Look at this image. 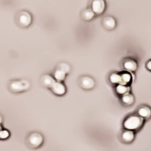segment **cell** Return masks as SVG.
Here are the masks:
<instances>
[{
    "label": "cell",
    "instance_id": "cell-1",
    "mask_svg": "<svg viewBox=\"0 0 151 151\" xmlns=\"http://www.w3.org/2000/svg\"><path fill=\"white\" fill-rule=\"evenodd\" d=\"M31 84L27 79H16L12 80L9 84V89L11 92L20 93L29 91Z\"/></svg>",
    "mask_w": 151,
    "mask_h": 151
},
{
    "label": "cell",
    "instance_id": "cell-2",
    "mask_svg": "<svg viewBox=\"0 0 151 151\" xmlns=\"http://www.w3.org/2000/svg\"><path fill=\"white\" fill-rule=\"evenodd\" d=\"M45 142L44 135L38 131H33L29 133L26 138L27 145L32 149H37L43 146Z\"/></svg>",
    "mask_w": 151,
    "mask_h": 151
},
{
    "label": "cell",
    "instance_id": "cell-3",
    "mask_svg": "<svg viewBox=\"0 0 151 151\" xmlns=\"http://www.w3.org/2000/svg\"><path fill=\"white\" fill-rule=\"evenodd\" d=\"M144 119L138 115H131L124 122L123 126L126 130L134 131L139 129L143 126Z\"/></svg>",
    "mask_w": 151,
    "mask_h": 151
},
{
    "label": "cell",
    "instance_id": "cell-4",
    "mask_svg": "<svg viewBox=\"0 0 151 151\" xmlns=\"http://www.w3.org/2000/svg\"><path fill=\"white\" fill-rule=\"evenodd\" d=\"M17 22L18 25L21 27L28 28L32 23V15L26 10L20 11L17 14Z\"/></svg>",
    "mask_w": 151,
    "mask_h": 151
},
{
    "label": "cell",
    "instance_id": "cell-5",
    "mask_svg": "<svg viewBox=\"0 0 151 151\" xmlns=\"http://www.w3.org/2000/svg\"><path fill=\"white\" fill-rule=\"evenodd\" d=\"M79 86L86 91L92 90L96 86V82L92 77L89 76H83L78 80Z\"/></svg>",
    "mask_w": 151,
    "mask_h": 151
},
{
    "label": "cell",
    "instance_id": "cell-6",
    "mask_svg": "<svg viewBox=\"0 0 151 151\" xmlns=\"http://www.w3.org/2000/svg\"><path fill=\"white\" fill-rule=\"evenodd\" d=\"M106 1L103 0H94L91 3V8L97 15L103 14L106 10Z\"/></svg>",
    "mask_w": 151,
    "mask_h": 151
},
{
    "label": "cell",
    "instance_id": "cell-7",
    "mask_svg": "<svg viewBox=\"0 0 151 151\" xmlns=\"http://www.w3.org/2000/svg\"><path fill=\"white\" fill-rule=\"evenodd\" d=\"M50 90L54 94L57 96H64L67 92V87L63 82L57 81L54 84Z\"/></svg>",
    "mask_w": 151,
    "mask_h": 151
},
{
    "label": "cell",
    "instance_id": "cell-8",
    "mask_svg": "<svg viewBox=\"0 0 151 151\" xmlns=\"http://www.w3.org/2000/svg\"><path fill=\"white\" fill-rule=\"evenodd\" d=\"M102 24L106 29L112 30L116 27V20L113 17L107 16L102 19Z\"/></svg>",
    "mask_w": 151,
    "mask_h": 151
},
{
    "label": "cell",
    "instance_id": "cell-9",
    "mask_svg": "<svg viewBox=\"0 0 151 151\" xmlns=\"http://www.w3.org/2000/svg\"><path fill=\"white\" fill-rule=\"evenodd\" d=\"M56 82L54 77L49 74H45L41 76L40 82L44 87L50 90L54 84Z\"/></svg>",
    "mask_w": 151,
    "mask_h": 151
},
{
    "label": "cell",
    "instance_id": "cell-10",
    "mask_svg": "<svg viewBox=\"0 0 151 151\" xmlns=\"http://www.w3.org/2000/svg\"><path fill=\"white\" fill-rule=\"evenodd\" d=\"M138 115L144 119H148L151 117V108L146 105H143L139 108Z\"/></svg>",
    "mask_w": 151,
    "mask_h": 151
},
{
    "label": "cell",
    "instance_id": "cell-11",
    "mask_svg": "<svg viewBox=\"0 0 151 151\" xmlns=\"http://www.w3.org/2000/svg\"><path fill=\"white\" fill-rule=\"evenodd\" d=\"M123 66L128 71H135L137 69V63L133 59H126L123 63Z\"/></svg>",
    "mask_w": 151,
    "mask_h": 151
},
{
    "label": "cell",
    "instance_id": "cell-12",
    "mask_svg": "<svg viewBox=\"0 0 151 151\" xmlns=\"http://www.w3.org/2000/svg\"><path fill=\"white\" fill-rule=\"evenodd\" d=\"M135 133L133 131L125 130L122 133L121 137L122 140L126 143H130L135 139Z\"/></svg>",
    "mask_w": 151,
    "mask_h": 151
},
{
    "label": "cell",
    "instance_id": "cell-13",
    "mask_svg": "<svg viewBox=\"0 0 151 151\" xmlns=\"http://www.w3.org/2000/svg\"><path fill=\"white\" fill-rule=\"evenodd\" d=\"M68 74L60 69L56 67L53 73V76L57 82H63Z\"/></svg>",
    "mask_w": 151,
    "mask_h": 151
},
{
    "label": "cell",
    "instance_id": "cell-14",
    "mask_svg": "<svg viewBox=\"0 0 151 151\" xmlns=\"http://www.w3.org/2000/svg\"><path fill=\"white\" fill-rule=\"evenodd\" d=\"M95 15H96L91 8H87L84 9L81 13V14L82 19L86 22L91 21L94 18Z\"/></svg>",
    "mask_w": 151,
    "mask_h": 151
},
{
    "label": "cell",
    "instance_id": "cell-15",
    "mask_svg": "<svg viewBox=\"0 0 151 151\" xmlns=\"http://www.w3.org/2000/svg\"><path fill=\"white\" fill-rule=\"evenodd\" d=\"M122 102L124 105L127 106H130L134 103L135 101V98L134 96L130 93L124 94L122 96L121 98Z\"/></svg>",
    "mask_w": 151,
    "mask_h": 151
},
{
    "label": "cell",
    "instance_id": "cell-16",
    "mask_svg": "<svg viewBox=\"0 0 151 151\" xmlns=\"http://www.w3.org/2000/svg\"><path fill=\"white\" fill-rule=\"evenodd\" d=\"M109 81L111 83L114 84L122 85V76L120 74L117 73H113L109 76Z\"/></svg>",
    "mask_w": 151,
    "mask_h": 151
},
{
    "label": "cell",
    "instance_id": "cell-17",
    "mask_svg": "<svg viewBox=\"0 0 151 151\" xmlns=\"http://www.w3.org/2000/svg\"><path fill=\"white\" fill-rule=\"evenodd\" d=\"M115 91L116 93L122 96L129 93L130 88L128 86L118 85L116 87Z\"/></svg>",
    "mask_w": 151,
    "mask_h": 151
},
{
    "label": "cell",
    "instance_id": "cell-18",
    "mask_svg": "<svg viewBox=\"0 0 151 151\" xmlns=\"http://www.w3.org/2000/svg\"><path fill=\"white\" fill-rule=\"evenodd\" d=\"M57 67L66 72L68 75L71 70L70 65L66 62H61L57 65Z\"/></svg>",
    "mask_w": 151,
    "mask_h": 151
},
{
    "label": "cell",
    "instance_id": "cell-19",
    "mask_svg": "<svg viewBox=\"0 0 151 151\" xmlns=\"http://www.w3.org/2000/svg\"><path fill=\"white\" fill-rule=\"evenodd\" d=\"M11 136V133L8 129H1L0 130V139L1 140H6Z\"/></svg>",
    "mask_w": 151,
    "mask_h": 151
},
{
    "label": "cell",
    "instance_id": "cell-20",
    "mask_svg": "<svg viewBox=\"0 0 151 151\" xmlns=\"http://www.w3.org/2000/svg\"><path fill=\"white\" fill-rule=\"evenodd\" d=\"M122 76V84L123 85L127 86V85L131 82L132 77L130 74L128 73H124L121 74Z\"/></svg>",
    "mask_w": 151,
    "mask_h": 151
},
{
    "label": "cell",
    "instance_id": "cell-21",
    "mask_svg": "<svg viewBox=\"0 0 151 151\" xmlns=\"http://www.w3.org/2000/svg\"><path fill=\"white\" fill-rule=\"evenodd\" d=\"M146 67L148 70L151 71V60L147 62L146 64Z\"/></svg>",
    "mask_w": 151,
    "mask_h": 151
}]
</instances>
